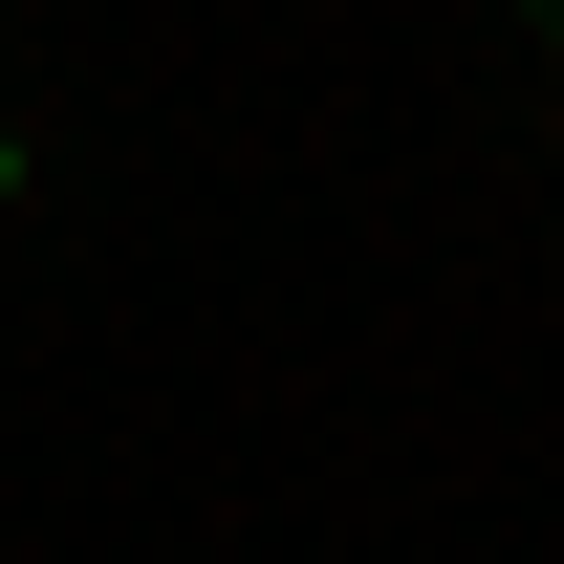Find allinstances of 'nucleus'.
<instances>
[{
    "mask_svg": "<svg viewBox=\"0 0 564 564\" xmlns=\"http://www.w3.org/2000/svg\"><path fill=\"white\" fill-rule=\"evenodd\" d=\"M0 196H22V131H0Z\"/></svg>",
    "mask_w": 564,
    "mask_h": 564,
    "instance_id": "nucleus-1",
    "label": "nucleus"
},
{
    "mask_svg": "<svg viewBox=\"0 0 564 564\" xmlns=\"http://www.w3.org/2000/svg\"><path fill=\"white\" fill-rule=\"evenodd\" d=\"M521 22H564V0H521Z\"/></svg>",
    "mask_w": 564,
    "mask_h": 564,
    "instance_id": "nucleus-2",
    "label": "nucleus"
}]
</instances>
